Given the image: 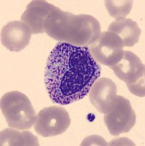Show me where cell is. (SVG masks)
Returning <instances> with one entry per match:
<instances>
[{"mask_svg": "<svg viewBox=\"0 0 145 146\" xmlns=\"http://www.w3.org/2000/svg\"><path fill=\"white\" fill-rule=\"evenodd\" d=\"M100 74L88 46L59 42L47 59L44 83L53 102L69 105L87 96Z\"/></svg>", "mask_w": 145, "mask_h": 146, "instance_id": "obj_1", "label": "cell"}, {"mask_svg": "<svg viewBox=\"0 0 145 146\" xmlns=\"http://www.w3.org/2000/svg\"><path fill=\"white\" fill-rule=\"evenodd\" d=\"M45 33L59 42L76 46H88L98 38L100 24L95 17L75 15L55 7L45 19Z\"/></svg>", "mask_w": 145, "mask_h": 146, "instance_id": "obj_2", "label": "cell"}, {"mask_svg": "<svg viewBox=\"0 0 145 146\" xmlns=\"http://www.w3.org/2000/svg\"><path fill=\"white\" fill-rule=\"evenodd\" d=\"M1 110L9 127L17 130H27L36 121V113L29 99L20 91L5 94L1 99Z\"/></svg>", "mask_w": 145, "mask_h": 146, "instance_id": "obj_3", "label": "cell"}, {"mask_svg": "<svg viewBox=\"0 0 145 146\" xmlns=\"http://www.w3.org/2000/svg\"><path fill=\"white\" fill-rule=\"evenodd\" d=\"M110 68L119 79L126 83L133 94L140 97L145 96L144 64L136 55L124 50L122 59Z\"/></svg>", "mask_w": 145, "mask_h": 146, "instance_id": "obj_4", "label": "cell"}, {"mask_svg": "<svg viewBox=\"0 0 145 146\" xmlns=\"http://www.w3.org/2000/svg\"><path fill=\"white\" fill-rule=\"evenodd\" d=\"M70 118L68 112L62 107L51 106L38 113L34 129L44 137L62 135L69 128Z\"/></svg>", "mask_w": 145, "mask_h": 146, "instance_id": "obj_5", "label": "cell"}, {"mask_svg": "<svg viewBox=\"0 0 145 146\" xmlns=\"http://www.w3.org/2000/svg\"><path fill=\"white\" fill-rule=\"evenodd\" d=\"M88 48L98 63L109 67L118 63L124 55L122 40L108 31L102 32L98 38Z\"/></svg>", "mask_w": 145, "mask_h": 146, "instance_id": "obj_6", "label": "cell"}, {"mask_svg": "<svg viewBox=\"0 0 145 146\" xmlns=\"http://www.w3.org/2000/svg\"><path fill=\"white\" fill-rule=\"evenodd\" d=\"M104 123L113 136L130 131L136 124V116L128 100L117 96L113 107L104 117Z\"/></svg>", "mask_w": 145, "mask_h": 146, "instance_id": "obj_7", "label": "cell"}, {"mask_svg": "<svg viewBox=\"0 0 145 146\" xmlns=\"http://www.w3.org/2000/svg\"><path fill=\"white\" fill-rule=\"evenodd\" d=\"M31 35L32 31L27 23L21 21H10L1 31V42L10 51L19 52L29 45Z\"/></svg>", "mask_w": 145, "mask_h": 146, "instance_id": "obj_8", "label": "cell"}, {"mask_svg": "<svg viewBox=\"0 0 145 146\" xmlns=\"http://www.w3.org/2000/svg\"><path fill=\"white\" fill-rule=\"evenodd\" d=\"M117 86L110 78H98L92 86L89 92L92 105L99 113H108L117 99Z\"/></svg>", "mask_w": 145, "mask_h": 146, "instance_id": "obj_9", "label": "cell"}, {"mask_svg": "<svg viewBox=\"0 0 145 146\" xmlns=\"http://www.w3.org/2000/svg\"><path fill=\"white\" fill-rule=\"evenodd\" d=\"M56 6L43 0H34L27 6L21 15V21L29 27L32 34L45 33L44 23Z\"/></svg>", "mask_w": 145, "mask_h": 146, "instance_id": "obj_10", "label": "cell"}, {"mask_svg": "<svg viewBox=\"0 0 145 146\" xmlns=\"http://www.w3.org/2000/svg\"><path fill=\"white\" fill-rule=\"evenodd\" d=\"M108 32L117 35L122 40L124 47H132L139 41L142 30L132 19L120 18L109 25Z\"/></svg>", "mask_w": 145, "mask_h": 146, "instance_id": "obj_11", "label": "cell"}, {"mask_svg": "<svg viewBox=\"0 0 145 146\" xmlns=\"http://www.w3.org/2000/svg\"><path fill=\"white\" fill-rule=\"evenodd\" d=\"M1 145L39 146L38 139L30 131H19L13 128L5 129L0 133Z\"/></svg>", "mask_w": 145, "mask_h": 146, "instance_id": "obj_12", "label": "cell"}, {"mask_svg": "<svg viewBox=\"0 0 145 146\" xmlns=\"http://www.w3.org/2000/svg\"><path fill=\"white\" fill-rule=\"evenodd\" d=\"M133 2L130 0H106L105 1V5L109 15L117 20L120 18H126L131 10Z\"/></svg>", "mask_w": 145, "mask_h": 146, "instance_id": "obj_13", "label": "cell"}, {"mask_svg": "<svg viewBox=\"0 0 145 146\" xmlns=\"http://www.w3.org/2000/svg\"><path fill=\"white\" fill-rule=\"evenodd\" d=\"M81 145H108V143L101 137L92 135L86 138Z\"/></svg>", "mask_w": 145, "mask_h": 146, "instance_id": "obj_14", "label": "cell"}]
</instances>
